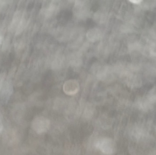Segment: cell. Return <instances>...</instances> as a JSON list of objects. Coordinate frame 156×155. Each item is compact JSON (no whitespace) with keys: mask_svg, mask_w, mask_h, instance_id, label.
Returning a JSON list of instances; mask_svg holds the SVG:
<instances>
[{"mask_svg":"<svg viewBox=\"0 0 156 155\" xmlns=\"http://www.w3.org/2000/svg\"><path fill=\"white\" fill-rule=\"evenodd\" d=\"M95 146L96 148L105 154H111L115 151V143L110 138L99 139L95 143Z\"/></svg>","mask_w":156,"mask_h":155,"instance_id":"6da1fadb","label":"cell"},{"mask_svg":"<svg viewBox=\"0 0 156 155\" xmlns=\"http://www.w3.org/2000/svg\"><path fill=\"white\" fill-rule=\"evenodd\" d=\"M31 126L37 133L42 134L49 129L50 126V121L46 117L38 116L33 120Z\"/></svg>","mask_w":156,"mask_h":155,"instance_id":"7a4b0ae2","label":"cell"},{"mask_svg":"<svg viewBox=\"0 0 156 155\" xmlns=\"http://www.w3.org/2000/svg\"><path fill=\"white\" fill-rule=\"evenodd\" d=\"M21 19H22V17H21V13L19 11H16L14 14V16L9 28V29L10 30V31L13 32L16 30Z\"/></svg>","mask_w":156,"mask_h":155,"instance_id":"3957f363","label":"cell"},{"mask_svg":"<svg viewBox=\"0 0 156 155\" xmlns=\"http://www.w3.org/2000/svg\"><path fill=\"white\" fill-rule=\"evenodd\" d=\"M25 25V19H23L22 18L18 26H17V29L16 30V35H19L21 34L22 31H23V29H24V27Z\"/></svg>","mask_w":156,"mask_h":155,"instance_id":"277c9868","label":"cell"},{"mask_svg":"<svg viewBox=\"0 0 156 155\" xmlns=\"http://www.w3.org/2000/svg\"><path fill=\"white\" fill-rule=\"evenodd\" d=\"M148 99L151 102H156V88L151 91L148 95Z\"/></svg>","mask_w":156,"mask_h":155,"instance_id":"5b68a950","label":"cell"},{"mask_svg":"<svg viewBox=\"0 0 156 155\" xmlns=\"http://www.w3.org/2000/svg\"><path fill=\"white\" fill-rule=\"evenodd\" d=\"M6 77V74L5 72H2L0 74V92L5 83Z\"/></svg>","mask_w":156,"mask_h":155,"instance_id":"8992f818","label":"cell"},{"mask_svg":"<svg viewBox=\"0 0 156 155\" xmlns=\"http://www.w3.org/2000/svg\"><path fill=\"white\" fill-rule=\"evenodd\" d=\"M10 45V40L8 38H6L4 41H3V44H2V50L5 51L9 47Z\"/></svg>","mask_w":156,"mask_h":155,"instance_id":"52a82bcc","label":"cell"},{"mask_svg":"<svg viewBox=\"0 0 156 155\" xmlns=\"http://www.w3.org/2000/svg\"><path fill=\"white\" fill-rule=\"evenodd\" d=\"M3 129V125L2 123V116L0 114V133L2 132V130Z\"/></svg>","mask_w":156,"mask_h":155,"instance_id":"ba28073f","label":"cell"},{"mask_svg":"<svg viewBox=\"0 0 156 155\" xmlns=\"http://www.w3.org/2000/svg\"><path fill=\"white\" fill-rule=\"evenodd\" d=\"M130 1L135 3H140V2H141V1Z\"/></svg>","mask_w":156,"mask_h":155,"instance_id":"9c48e42d","label":"cell"},{"mask_svg":"<svg viewBox=\"0 0 156 155\" xmlns=\"http://www.w3.org/2000/svg\"><path fill=\"white\" fill-rule=\"evenodd\" d=\"M2 37L0 35V44L2 43Z\"/></svg>","mask_w":156,"mask_h":155,"instance_id":"30bf717a","label":"cell"}]
</instances>
